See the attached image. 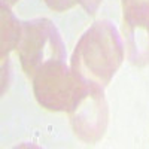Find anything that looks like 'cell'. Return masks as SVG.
Wrapping results in <instances>:
<instances>
[{"instance_id":"cell-3","label":"cell","mask_w":149,"mask_h":149,"mask_svg":"<svg viewBox=\"0 0 149 149\" xmlns=\"http://www.w3.org/2000/svg\"><path fill=\"white\" fill-rule=\"evenodd\" d=\"M81 82L64 60L45 64L33 78L37 103L54 112H69L79 93Z\"/></svg>"},{"instance_id":"cell-1","label":"cell","mask_w":149,"mask_h":149,"mask_svg":"<svg viewBox=\"0 0 149 149\" xmlns=\"http://www.w3.org/2000/svg\"><path fill=\"white\" fill-rule=\"evenodd\" d=\"M124 61V43L109 19L94 22L76 45L70 69L78 81L106 86Z\"/></svg>"},{"instance_id":"cell-2","label":"cell","mask_w":149,"mask_h":149,"mask_svg":"<svg viewBox=\"0 0 149 149\" xmlns=\"http://www.w3.org/2000/svg\"><path fill=\"white\" fill-rule=\"evenodd\" d=\"M17 51L22 70L31 78L45 64L66 60L67 55L63 37L48 18H34L22 22V33Z\"/></svg>"},{"instance_id":"cell-6","label":"cell","mask_w":149,"mask_h":149,"mask_svg":"<svg viewBox=\"0 0 149 149\" xmlns=\"http://www.w3.org/2000/svg\"><path fill=\"white\" fill-rule=\"evenodd\" d=\"M2 67L8 64L9 54L18 48L21 33H22V22L18 21V18L12 14L10 6L2 5Z\"/></svg>"},{"instance_id":"cell-4","label":"cell","mask_w":149,"mask_h":149,"mask_svg":"<svg viewBox=\"0 0 149 149\" xmlns=\"http://www.w3.org/2000/svg\"><path fill=\"white\" fill-rule=\"evenodd\" d=\"M67 113L73 133L79 140L85 143L98 142L106 131L109 118L103 86L81 82L78 97Z\"/></svg>"},{"instance_id":"cell-8","label":"cell","mask_w":149,"mask_h":149,"mask_svg":"<svg viewBox=\"0 0 149 149\" xmlns=\"http://www.w3.org/2000/svg\"><path fill=\"white\" fill-rule=\"evenodd\" d=\"M102 2H103V0H76V3H79L85 9L86 14H90V15H94L95 14L97 9L100 8Z\"/></svg>"},{"instance_id":"cell-9","label":"cell","mask_w":149,"mask_h":149,"mask_svg":"<svg viewBox=\"0 0 149 149\" xmlns=\"http://www.w3.org/2000/svg\"><path fill=\"white\" fill-rule=\"evenodd\" d=\"M18 2V0H2V5H8V6H12L15 5Z\"/></svg>"},{"instance_id":"cell-5","label":"cell","mask_w":149,"mask_h":149,"mask_svg":"<svg viewBox=\"0 0 149 149\" xmlns=\"http://www.w3.org/2000/svg\"><path fill=\"white\" fill-rule=\"evenodd\" d=\"M122 27L128 60L134 66L149 63V0H122Z\"/></svg>"},{"instance_id":"cell-7","label":"cell","mask_w":149,"mask_h":149,"mask_svg":"<svg viewBox=\"0 0 149 149\" xmlns=\"http://www.w3.org/2000/svg\"><path fill=\"white\" fill-rule=\"evenodd\" d=\"M45 3L55 12H64L78 5L76 0H45Z\"/></svg>"}]
</instances>
